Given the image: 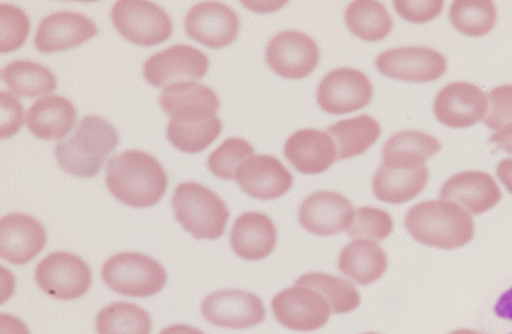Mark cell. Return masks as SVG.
<instances>
[{"instance_id":"1","label":"cell","mask_w":512,"mask_h":334,"mask_svg":"<svg viewBox=\"0 0 512 334\" xmlns=\"http://www.w3.org/2000/svg\"><path fill=\"white\" fill-rule=\"evenodd\" d=\"M107 189L125 206L147 209L156 206L167 191V173L156 157L145 151H123L110 159Z\"/></svg>"},{"instance_id":"2","label":"cell","mask_w":512,"mask_h":334,"mask_svg":"<svg viewBox=\"0 0 512 334\" xmlns=\"http://www.w3.org/2000/svg\"><path fill=\"white\" fill-rule=\"evenodd\" d=\"M406 228L414 241L438 250H455L474 236L472 214L447 200L425 201L407 213Z\"/></svg>"},{"instance_id":"3","label":"cell","mask_w":512,"mask_h":334,"mask_svg":"<svg viewBox=\"0 0 512 334\" xmlns=\"http://www.w3.org/2000/svg\"><path fill=\"white\" fill-rule=\"evenodd\" d=\"M118 144V131L109 122L85 116L75 134L56 146V160L75 178H96Z\"/></svg>"},{"instance_id":"4","label":"cell","mask_w":512,"mask_h":334,"mask_svg":"<svg viewBox=\"0 0 512 334\" xmlns=\"http://www.w3.org/2000/svg\"><path fill=\"white\" fill-rule=\"evenodd\" d=\"M172 204L175 219L198 241H216L226 232L230 211L210 188L198 182H183L176 188Z\"/></svg>"},{"instance_id":"5","label":"cell","mask_w":512,"mask_h":334,"mask_svg":"<svg viewBox=\"0 0 512 334\" xmlns=\"http://www.w3.org/2000/svg\"><path fill=\"white\" fill-rule=\"evenodd\" d=\"M107 288L119 295L150 298L163 291L166 269L154 258L139 252H122L109 258L101 269Z\"/></svg>"},{"instance_id":"6","label":"cell","mask_w":512,"mask_h":334,"mask_svg":"<svg viewBox=\"0 0 512 334\" xmlns=\"http://www.w3.org/2000/svg\"><path fill=\"white\" fill-rule=\"evenodd\" d=\"M120 36L138 46H158L173 34V21L161 6L145 0H120L112 9Z\"/></svg>"},{"instance_id":"7","label":"cell","mask_w":512,"mask_h":334,"mask_svg":"<svg viewBox=\"0 0 512 334\" xmlns=\"http://www.w3.org/2000/svg\"><path fill=\"white\" fill-rule=\"evenodd\" d=\"M36 282L41 291L52 298L72 301L90 291L93 272L78 255L52 252L37 266Z\"/></svg>"},{"instance_id":"8","label":"cell","mask_w":512,"mask_h":334,"mask_svg":"<svg viewBox=\"0 0 512 334\" xmlns=\"http://www.w3.org/2000/svg\"><path fill=\"white\" fill-rule=\"evenodd\" d=\"M208 56L188 44H175L151 56L144 65V77L156 88L173 84L195 83L207 75Z\"/></svg>"},{"instance_id":"9","label":"cell","mask_w":512,"mask_h":334,"mask_svg":"<svg viewBox=\"0 0 512 334\" xmlns=\"http://www.w3.org/2000/svg\"><path fill=\"white\" fill-rule=\"evenodd\" d=\"M274 317L293 332L311 333L330 320L331 307L321 293L305 286H293L277 293L271 302Z\"/></svg>"},{"instance_id":"10","label":"cell","mask_w":512,"mask_h":334,"mask_svg":"<svg viewBox=\"0 0 512 334\" xmlns=\"http://www.w3.org/2000/svg\"><path fill=\"white\" fill-rule=\"evenodd\" d=\"M372 96L369 78L352 68L334 69L325 75L316 93L319 107L330 115L357 112L371 103Z\"/></svg>"},{"instance_id":"11","label":"cell","mask_w":512,"mask_h":334,"mask_svg":"<svg viewBox=\"0 0 512 334\" xmlns=\"http://www.w3.org/2000/svg\"><path fill=\"white\" fill-rule=\"evenodd\" d=\"M201 311L208 323L223 329H251L265 320L261 298L239 289L210 293L202 301Z\"/></svg>"},{"instance_id":"12","label":"cell","mask_w":512,"mask_h":334,"mask_svg":"<svg viewBox=\"0 0 512 334\" xmlns=\"http://www.w3.org/2000/svg\"><path fill=\"white\" fill-rule=\"evenodd\" d=\"M376 68L385 77L407 83H431L447 71V61L441 53L428 47H398L381 53Z\"/></svg>"},{"instance_id":"13","label":"cell","mask_w":512,"mask_h":334,"mask_svg":"<svg viewBox=\"0 0 512 334\" xmlns=\"http://www.w3.org/2000/svg\"><path fill=\"white\" fill-rule=\"evenodd\" d=\"M240 21L230 6L202 2L192 6L185 18V31L192 40L208 49H223L239 36Z\"/></svg>"},{"instance_id":"14","label":"cell","mask_w":512,"mask_h":334,"mask_svg":"<svg viewBox=\"0 0 512 334\" xmlns=\"http://www.w3.org/2000/svg\"><path fill=\"white\" fill-rule=\"evenodd\" d=\"M267 63L278 77L300 80L309 77L319 63V47L299 31L277 34L267 47Z\"/></svg>"},{"instance_id":"15","label":"cell","mask_w":512,"mask_h":334,"mask_svg":"<svg viewBox=\"0 0 512 334\" xmlns=\"http://www.w3.org/2000/svg\"><path fill=\"white\" fill-rule=\"evenodd\" d=\"M240 189L255 200L270 201L283 197L293 187V175L273 156L249 157L236 172Z\"/></svg>"},{"instance_id":"16","label":"cell","mask_w":512,"mask_h":334,"mask_svg":"<svg viewBox=\"0 0 512 334\" xmlns=\"http://www.w3.org/2000/svg\"><path fill=\"white\" fill-rule=\"evenodd\" d=\"M488 96L477 85L453 83L436 96L435 118L450 128H469L488 113Z\"/></svg>"},{"instance_id":"17","label":"cell","mask_w":512,"mask_h":334,"mask_svg":"<svg viewBox=\"0 0 512 334\" xmlns=\"http://www.w3.org/2000/svg\"><path fill=\"white\" fill-rule=\"evenodd\" d=\"M352 203L337 192L321 191L309 195L299 207L302 228L316 236H333L352 225Z\"/></svg>"},{"instance_id":"18","label":"cell","mask_w":512,"mask_h":334,"mask_svg":"<svg viewBox=\"0 0 512 334\" xmlns=\"http://www.w3.org/2000/svg\"><path fill=\"white\" fill-rule=\"evenodd\" d=\"M47 244V233L39 220L28 214H8L0 220V255L15 266L36 258Z\"/></svg>"},{"instance_id":"19","label":"cell","mask_w":512,"mask_h":334,"mask_svg":"<svg viewBox=\"0 0 512 334\" xmlns=\"http://www.w3.org/2000/svg\"><path fill=\"white\" fill-rule=\"evenodd\" d=\"M97 33L99 28L85 15L60 11L40 22L34 42L40 53L52 55L75 49L96 37Z\"/></svg>"},{"instance_id":"20","label":"cell","mask_w":512,"mask_h":334,"mask_svg":"<svg viewBox=\"0 0 512 334\" xmlns=\"http://www.w3.org/2000/svg\"><path fill=\"white\" fill-rule=\"evenodd\" d=\"M442 200L460 204L473 216L486 213L501 201V189L489 173L480 170L458 173L441 189Z\"/></svg>"},{"instance_id":"21","label":"cell","mask_w":512,"mask_h":334,"mask_svg":"<svg viewBox=\"0 0 512 334\" xmlns=\"http://www.w3.org/2000/svg\"><path fill=\"white\" fill-rule=\"evenodd\" d=\"M284 156L300 173L319 175L338 160V151L328 132L302 129L290 135L284 146Z\"/></svg>"},{"instance_id":"22","label":"cell","mask_w":512,"mask_h":334,"mask_svg":"<svg viewBox=\"0 0 512 334\" xmlns=\"http://www.w3.org/2000/svg\"><path fill=\"white\" fill-rule=\"evenodd\" d=\"M160 105L175 121H199L216 116L220 109V99L216 91L205 85L179 83L164 88Z\"/></svg>"},{"instance_id":"23","label":"cell","mask_w":512,"mask_h":334,"mask_svg":"<svg viewBox=\"0 0 512 334\" xmlns=\"http://www.w3.org/2000/svg\"><path fill=\"white\" fill-rule=\"evenodd\" d=\"M230 244L237 257L243 260H264L276 248V225L267 214L256 211L242 214L233 225Z\"/></svg>"},{"instance_id":"24","label":"cell","mask_w":512,"mask_h":334,"mask_svg":"<svg viewBox=\"0 0 512 334\" xmlns=\"http://www.w3.org/2000/svg\"><path fill=\"white\" fill-rule=\"evenodd\" d=\"M75 124L77 109L65 97H41L28 110V129L40 140H63L74 129Z\"/></svg>"},{"instance_id":"25","label":"cell","mask_w":512,"mask_h":334,"mask_svg":"<svg viewBox=\"0 0 512 334\" xmlns=\"http://www.w3.org/2000/svg\"><path fill=\"white\" fill-rule=\"evenodd\" d=\"M429 170L419 167H390L382 165L376 172L372 189L382 203L404 204L422 194L428 184Z\"/></svg>"},{"instance_id":"26","label":"cell","mask_w":512,"mask_h":334,"mask_svg":"<svg viewBox=\"0 0 512 334\" xmlns=\"http://www.w3.org/2000/svg\"><path fill=\"white\" fill-rule=\"evenodd\" d=\"M388 258L372 241H353L338 257V269L357 285H371L387 272Z\"/></svg>"},{"instance_id":"27","label":"cell","mask_w":512,"mask_h":334,"mask_svg":"<svg viewBox=\"0 0 512 334\" xmlns=\"http://www.w3.org/2000/svg\"><path fill=\"white\" fill-rule=\"evenodd\" d=\"M441 150V143L419 131H403L393 135L382 148L384 165L419 167Z\"/></svg>"},{"instance_id":"28","label":"cell","mask_w":512,"mask_h":334,"mask_svg":"<svg viewBox=\"0 0 512 334\" xmlns=\"http://www.w3.org/2000/svg\"><path fill=\"white\" fill-rule=\"evenodd\" d=\"M337 146L338 160L352 159L368 151L381 137V126L371 116L346 119L328 128Z\"/></svg>"},{"instance_id":"29","label":"cell","mask_w":512,"mask_h":334,"mask_svg":"<svg viewBox=\"0 0 512 334\" xmlns=\"http://www.w3.org/2000/svg\"><path fill=\"white\" fill-rule=\"evenodd\" d=\"M3 83L15 94L27 99L53 93L58 88V78L40 63L15 61L2 69Z\"/></svg>"},{"instance_id":"30","label":"cell","mask_w":512,"mask_h":334,"mask_svg":"<svg viewBox=\"0 0 512 334\" xmlns=\"http://www.w3.org/2000/svg\"><path fill=\"white\" fill-rule=\"evenodd\" d=\"M346 22L349 30L365 42H381L393 30V20L387 8L374 0L350 3Z\"/></svg>"},{"instance_id":"31","label":"cell","mask_w":512,"mask_h":334,"mask_svg":"<svg viewBox=\"0 0 512 334\" xmlns=\"http://www.w3.org/2000/svg\"><path fill=\"white\" fill-rule=\"evenodd\" d=\"M223 124L217 116L199 121H172L167 125V138L183 153L197 154L220 137Z\"/></svg>"},{"instance_id":"32","label":"cell","mask_w":512,"mask_h":334,"mask_svg":"<svg viewBox=\"0 0 512 334\" xmlns=\"http://www.w3.org/2000/svg\"><path fill=\"white\" fill-rule=\"evenodd\" d=\"M153 321L144 308L129 302H115L97 315V334H151Z\"/></svg>"},{"instance_id":"33","label":"cell","mask_w":512,"mask_h":334,"mask_svg":"<svg viewBox=\"0 0 512 334\" xmlns=\"http://www.w3.org/2000/svg\"><path fill=\"white\" fill-rule=\"evenodd\" d=\"M296 286L314 289L330 304L331 313L347 314L360 305V293L355 286L340 277L325 273H308L296 280Z\"/></svg>"},{"instance_id":"34","label":"cell","mask_w":512,"mask_h":334,"mask_svg":"<svg viewBox=\"0 0 512 334\" xmlns=\"http://www.w3.org/2000/svg\"><path fill=\"white\" fill-rule=\"evenodd\" d=\"M451 22L469 37L486 36L496 22V6L491 0H457L450 9Z\"/></svg>"},{"instance_id":"35","label":"cell","mask_w":512,"mask_h":334,"mask_svg":"<svg viewBox=\"0 0 512 334\" xmlns=\"http://www.w3.org/2000/svg\"><path fill=\"white\" fill-rule=\"evenodd\" d=\"M252 156L254 147L248 141L242 138H229L208 157V169L217 178L233 181L240 165Z\"/></svg>"},{"instance_id":"36","label":"cell","mask_w":512,"mask_h":334,"mask_svg":"<svg viewBox=\"0 0 512 334\" xmlns=\"http://www.w3.org/2000/svg\"><path fill=\"white\" fill-rule=\"evenodd\" d=\"M394 222L387 211L374 209V207H362L355 210L352 225H350V238L356 241H384L391 235Z\"/></svg>"},{"instance_id":"37","label":"cell","mask_w":512,"mask_h":334,"mask_svg":"<svg viewBox=\"0 0 512 334\" xmlns=\"http://www.w3.org/2000/svg\"><path fill=\"white\" fill-rule=\"evenodd\" d=\"M30 20L18 6L2 3L0 5V52H15L27 42L30 34Z\"/></svg>"},{"instance_id":"38","label":"cell","mask_w":512,"mask_h":334,"mask_svg":"<svg viewBox=\"0 0 512 334\" xmlns=\"http://www.w3.org/2000/svg\"><path fill=\"white\" fill-rule=\"evenodd\" d=\"M488 100L491 107L485 119L486 126L493 131H499L512 124V85L493 88L488 94Z\"/></svg>"},{"instance_id":"39","label":"cell","mask_w":512,"mask_h":334,"mask_svg":"<svg viewBox=\"0 0 512 334\" xmlns=\"http://www.w3.org/2000/svg\"><path fill=\"white\" fill-rule=\"evenodd\" d=\"M395 11L403 20L423 24L435 20L444 8L442 0H395Z\"/></svg>"},{"instance_id":"40","label":"cell","mask_w":512,"mask_h":334,"mask_svg":"<svg viewBox=\"0 0 512 334\" xmlns=\"http://www.w3.org/2000/svg\"><path fill=\"white\" fill-rule=\"evenodd\" d=\"M2 138H11L17 134L24 125V106L18 102L17 97L12 96L8 91H2Z\"/></svg>"},{"instance_id":"41","label":"cell","mask_w":512,"mask_h":334,"mask_svg":"<svg viewBox=\"0 0 512 334\" xmlns=\"http://www.w3.org/2000/svg\"><path fill=\"white\" fill-rule=\"evenodd\" d=\"M493 313H495L499 320L507 321V323L512 324V288L499 296L495 307H493ZM510 334H512V332Z\"/></svg>"},{"instance_id":"42","label":"cell","mask_w":512,"mask_h":334,"mask_svg":"<svg viewBox=\"0 0 512 334\" xmlns=\"http://www.w3.org/2000/svg\"><path fill=\"white\" fill-rule=\"evenodd\" d=\"M0 330L2 334H30L20 318L8 314L0 315Z\"/></svg>"},{"instance_id":"43","label":"cell","mask_w":512,"mask_h":334,"mask_svg":"<svg viewBox=\"0 0 512 334\" xmlns=\"http://www.w3.org/2000/svg\"><path fill=\"white\" fill-rule=\"evenodd\" d=\"M489 143L496 144L505 153L512 154V124L499 129L495 135L489 138Z\"/></svg>"},{"instance_id":"44","label":"cell","mask_w":512,"mask_h":334,"mask_svg":"<svg viewBox=\"0 0 512 334\" xmlns=\"http://www.w3.org/2000/svg\"><path fill=\"white\" fill-rule=\"evenodd\" d=\"M496 173H498L499 181L512 194V159L502 160L498 165V169H496Z\"/></svg>"},{"instance_id":"45","label":"cell","mask_w":512,"mask_h":334,"mask_svg":"<svg viewBox=\"0 0 512 334\" xmlns=\"http://www.w3.org/2000/svg\"><path fill=\"white\" fill-rule=\"evenodd\" d=\"M160 334H205L197 327L186 326V324H175V326L166 327Z\"/></svg>"},{"instance_id":"46","label":"cell","mask_w":512,"mask_h":334,"mask_svg":"<svg viewBox=\"0 0 512 334\" xmlns=\"http://www.w3.org/2000/svg\"><path fill=\"white\" fill-rule=\"evenodd\" d=\"M450 334H482V333L474 332V330H469V329H460V330H455V332H451Z\"/></svg>"},{"instance_id":"47","label":"cell","mask_w":512,"mask_h":334,"mask_svg":"<svg viewBox=\"0 0 512 334\" xmlns=\"http://www.w3.org/2000/svg\"><path fill=\"white\" fill-rule=\"evenodd\" d=\"M366 334H378V333H366Z\"/></svg>"}]
</instances>
